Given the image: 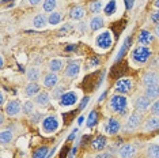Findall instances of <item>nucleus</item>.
Returning <instances> with one entry per match:
<instances>
[{"instance_id":"obj_5","label":"nucleus","mask_w":159,"mask_h":158,"mask_svg":"<svg viewBox=\"0 0 159 158\" xmlns=\"http://www.w3.org/2000/svg\"><path fill=\"white\" fill-rule=\"evenodd\" d=\"M95 45H97V48L102 49V51L109 49L110 46L113 45V35H111V31L105 30L102 33H99L95 37Z\"/></svg>"},{"instance_id":"obj_27","label":"nucleus","mask_w":159,"mask_h":158,"mask_svg":"<svg viewBox=\"0 0 159 158\" xmlns=\"http://www.w3.org/2000/svg\"><path fill=\"white\" fill-rule=\"evenodd\" d=\"M103 3L102 0H91V2L89 3V11L91 14H95V15H98V14L103 10Z\"/></svg>"},{"instance_id":"obj_33","label":"nucleus","mask_w":159,"mask_h":158,"mask_svg":"<svg viewBox=\"0 0 159 158\" xmlns=\"http://www.w3.org/2000/svg\"><path fill=\"white\" fill-rule=\"evenodd\" d=\"M56 7H57V0H44L42 2V10L45 12H53L56 11Z\"/></svg>"},{"instance_id":"obj_23","label":"nucleus","mask_w":159,"mask_h":158,"mask_svg":"<svg viewBox=\"0 0 159 158\" xmlns=\"http://www.w3.org/2000/svg\"><path fill=\"white\" fill-rule=\"evenodd\" d=\"M48 23V15H45V14H37L34 18H33V26L35 29H44Z\"/></svg>"},{"instance_id":"obj_4","label":"nucleus","mask_w":159,"mask_h":158,"mask_svg":"<svg viewBox=\"0 0 159 158\" xmlns=\"http://www.w3.org/2000/svg\"><path fill=\"white\" fill-rule=\"evenodd\" d=\"M143 123V114L140 112H133L128 116L126 118L124 127H122V131L124 132H131V131H135L140 127V124Z\"/></svg>"},{"instance_id":"obj_29","label":"nucleus","mask_w":159,"mask_h":158,"mask_svg":"<svg viewBox=\"0 0 159 158\" xmlns=\"http://www.w3.org/2000/svg\"><path fill=\"white\" fill-rule=\"evenodd\" d=\"M147 158H159V145L158 143H151L147 146L146 150Z\"/></svg>"},{"instance_id":"obj_50","label":"nucleus","mask_w":159,"mask_h":158,"mask_svg":"<svg viewBox=\"0 0 159 158\" xmlns=\"http://www.w3.org/2000/svg\"><path fill=\"white\" fill-rule=\"evenodd\" d=\"M0 104H2V106H4V104H6V95H4V93H2V101H0Z\"/></svg>"},{"instance_id":"obj_10","label":"nucleus","mask_w":159,"mask_h":158,"mask_svg":"<svg viewBox=\"0 0 159 158\" xmlns=\"http://www.w3.org/2000/svg\"><path fill=\"white\" fill-rule=\"evenodd\" d=\"M76 102H78V93L74 91V90L66 91L59 100L60 106H72V105H75Z\"/></svg>"},{"instance_id":"obj_2","label":"nucleus","mask_w":159,"mask_h":158,"mask_svg":"<svg viewBox=\"0 0 159 158\" xmlns=\"http://www.w3.org/2000/svg\"><path fill=\"white\" fill-rule=\"evenodd\" d=\"M151 57H152V51H151L150 46H146V45L136 46L131 53L132 62L135 64H139V66H143V64L148 63V60H150Z\"/></svg>"},{"instance_id":"obj_26","label":"nucleus","mask_w":159,"mask_h":158,"mask_svg":"<svg viewBox=\"0 0 159 158\" xmlns=\"http://www.w3.org/2000/svg\"><path fill=\"white\" fill-rule=\"evenodd\" d=\"M26 78L29 82H38V79L41 78V71L38 67H30L26 71Z\"/></svg>"},{"instance_id":"obj_35","label":"nucleus","mask_w":159,"mask_h":158,"mask_svg":"<svg viewBox=\"0 0 159 158\" xmlns=\"http://www.w3.org/2000/svg\"><path fill=\"white\" fill-rule=\"evenodd\" d=\"M34 105H35L34 101H26V102H23V105H22V112H23V114H26V116H31V114L34 113Z\"/></svg>"},{"instance_id":"obj_7","label":"nucleus","mask_w":159,"mask_h":158,"mask_svg":"<svg viewBox=\"0 0 159 158\" xmlns=\"http://www.w3.org/2000/svg\"><path fill=\"white\" fill-rule=\"evenodd\" d=\"M105 132H106L107 135H117L118 132L122 130V124L121 121L118 120V118L116 117H109L106 120V123H105Z\"/></svg>"},{"instance_id":"obj_41","label":"nucleus","mask_w":159,"mask_h":158,"mask_svg":"<svg viewBox=\"0 0 159 158\" xmlns=\"http://www.w3.org/2000/svg\"><path fill=\"white\" fill-rule=\"evenodd\" d=\"M150 19H151V22L152 23H159V11H155V12H151V15H150Z\"/></svg>"},{"instance_id":"obj_38","label":"nucleus","mask_w":159,"mask_h":158,"mask_svg":"<svg viewBox=\"0 0 159 158\" xmlns=\"http://www.w3.org/2000/svg\"><path fill=\"white\" fill-rule=\"evenodd\" d=\"M150 110H151V114H154V116H159V98L157 100V101H154V104L150 108Z\"/></svg>"},{"instance_id":"obj_16","label":"nucleus","mask_w":159,"mask_h":158,"mask_svg":"<svg viewBox=\"0 0 159 158\" xmlns=\"http://www.w3.org/2000/svg\"><path fill=\"white\" fill-rule=\"evenodd\" d=\"M154 40H155L154 34L151 33V31L146 30V29L140 30V33L137 34V41H139V44H140V45H146V46H148V45L152 44Z\"/></svg>"},{"instance_id":"obj_47","label":"nucleus","mask_w":159,"mask_h":158,"mask_svg":"<svg viewBox=\"0 0 159 158\" xmlns=\"http://www.w3.org/2000/svg\"><path fill=\"white\" fill-rule=\"evenodd\" d=\"M76 134H78V128H75V130L71 132V135L68 136V141H70V142H71V141H74V139L76 138Z\"/></svg>"},{"instance_id":"obj_19","label":"nucleus","mask_w":159,"mask_h":158,"mask_svg":"<svg viewBox=\"0 0 159 158\" xmlns=\"http://www.w3.org/2000/svg\"><path fill=\"white\" fill-rule=\"evenodd\" d=\"M39 93H41V86H39L37 82H29L25 87V94L27 97H37Z\"/></svg>"},{"instance_id":"obj_49","label":"nucleus","mask_w":159,"mask_h":158,"mask_svg":"<svg viewBox=\"0 0 159 158\" xmlns=\"http://www.w3.org/2000/svg\"><path fill=\"white\" fill-rule=\"evenodd\" d=\"M74 49H76V46H75V45H68L66 51H67V52H71V51H74Z\"/></svg>"},{"instance_id":"obj_42","label":"nucleus","mask_w":159,"mask_h":158,"mask_svg":"<svg viewBox=\"0 0 159 158\" xmlns=\"http://www.w3.org/2000/svg\"><path fill=\"white\" fill-rule=\"evenodd\" d=\"M94 158H113L110 151H101L99 154H97Z\"/></svg>"},{"instance_id":"obj_12","label":"nucleus","mask_w":159,"mask_h":158,"mask_svg":"<svg viewBox=\"0 0 159 158\" xmlns=\"http://www.w3.org/2000/svg\"><path fill=\"white\" fill-rule=\"evenodd\" d=\"M142 83L146 86H152V85H159V74L154 70L146 71L142 77Z\"/></svg>"},{"instance_id":"obj_18","label":"nucleus","mask_w":159,"mask_h":158,"mask_svg":"<svg viewBox=\"0 0 159 158\" xmlns=\"http://www.w3.org/2000/svg\"><path fill=\"white\" fill-rule=\"evenodd\" d=\"M68 15H70V18L72 21H80L86 16V10L83 6H75L70 10V14H68Z\"/></svg>"},{"instance_id":"obj_30","label":"nucleus","mask_w":159,"mask_h":158,"mask_svg":"<svg viewBox=\"0 0 159 158\" xmlns=\"http://www.w3.org/2000/svg\"><path fill=\"white\" fill-rule=\"evenodd\" d=\"M98 118H99V114L97 110H91V112L89 113L87 116V120H86V125H87V128H94L98 123Z\"/></svg>"},{"instance_id":"obj_40","label":"nucleus","mask_w":159,"mask_h":158,"mask_svg":"<svg viewBox=\"0 0 159 158\" xmlns=\"http://www.w3.org/2000/svg\"><path fill=\"white\" fill-rule=\"evenodd\" d=\"M89 101H90V97H89V95L83 97V100L80 101V104H79V110H83V109H86V106L89 105Z\"/></svg>"},{"instance_id":"obj_53","label":"nucleus","mask_w":159,"mask_h":158,"mask_svg":"<svg viewBox=\"0 0 159 158\" xmlns=\"http://www.w3.org/2000/svg\"><path fill=\"white\" fill-rule=\"evenodd\" d=\"M152 4H154L155 8H158V10H159V0H154V3H152Z\"/></svg>"},{"instance_id":"obj_43","label":"nucleus","mask_w":159,"mask_h":158,"mask_svg":"<svg viewBox=\"0 0 159 158\" xmlns=\"http://www.w3.org/2000/svg\"><path fill=\"white\" fill-rule=\"evenodd\" d=\"M71 30H72V25H71V23H66L63 27L60 29L59 31H60V33H64V34H66V33H68V31H71Z\"/></svg>"},{"instance_id":"obj_46","label":"nucleus","mask_w":159,"mask_h":158,"mask_svg":"<svg viewBox=\"0 0 159 158\" xmlns=\"http://www.w3.org/2000/svg\"><path fill=\"white\" fill-rule=\"evenodd\" d=\"M26 2L29 3V6H38L39 4V3H42V2H44V0H26Z\"/></svg>"},{"instance_id":"obj_45","label":"nucleus","mask_w":159,"mask_h":158,"mask_svg":"<svg viewBox=\"0 0 159 158\" xmlns=\"http://www.w3.org/2000/svg\"><path fill=\"white\" fill-rule=\"evenodd\" d=\"M124 3H125L126 10H132L133 6H135V0H124Z\"/></svg>"},{"instance_id":"obj_39","label":"nucleus","mask_w":159,"mask_h":158,"mask_svg":"<svg viewBox=\"0 0 159 158\" xmlns=\"http://www.w3.org/2000/svg\"><path fill=\"white\" fill-rule=\"evenodd\" d=\"M75 116V110H71V112H67V113H63V118H64V123L66 124H70L71 123V118Z\"/></svg>"},{"instance_id":"obj_28","label":"nucleus","mask_w":159,"mask_h":158,"mask_svg":"<svg viewBox=\"0 0 159 158\" xmlns=\"http://www.w3.org/2000/svg\"><path fill=\"white\" fill-rule=\"evenodd\" d=\"M12 139H14V132L10 128L3 130L0 132V142H2V145H8V143L12 142Z\"/></svg>"},{"instance_id":"obj_36","label":"nucleus","mask_w":159,"mask_h":158,"mask_svg":"<svg viewBox=\"0 0 159 158\" xmlns=\"http://www.w3.org/2000/svg\"><path fill=\"white\" fill-rule=\"evenodd\" d=\"M66 93V86H63V85H57L55 89L52 90V97H53V100H60V97Z\"/></svg>"},{"instance_id":"obj_15","label":"nucleus","mask_w":159,"mask_h":158,"mask_svg":"<svg viewBox=\"0 0 159 158\" xmlns=\"http://www.w3.org/2000/svg\"><path fill=\"white\" fill-rule=\"evenodd\" d=\"M59 75L55 74V72H48L44 75L42 78V85L48 89H55L57 85H59Z\"/></svg>"},{"instance_id":"obj_52","label":"nucleus","mask_w":159,"mask_h":158,"mask_svg":"<svg viewBox=\"0 0 159 158\" xmlns=\"http://www.w3.org/2000/svg\"><path fill=\"white\" fill-rule=\"evenodd\" d=\"M83 121H84V117H83V116H79V117H78V124H79V125H82V124H83Z\"/></svg>"},{"instance_id":"obj_9","label":"nucleus","mask_w":159,"mask_h":158,"mask_svg":"<svg viewBox=\"0 0 159 158\" xmlns=\"http://www.w3.org/2000/svg\"><path fill=\"white\" fill-rule=\"evenodd\" d=\"M117 153L120 156V158H135L137 154V149L132 143H124V145L120 146Z\"/></svg>"},{"instance_id":"obj_13","label":"nucleus","mask_w":159,"mask_h":158,"mask_svg":"<svg viewBox=\"0 0 159 158\" xmlns=\"http://www.w3.org/2000/svg\"><path fill=\"white\" fill-rule=\"evenodd\" d=\"M20 109H22V106H20V102L18 101V100H10V101L7 102L4 110H6L7 116L14 117V116H16V114L20 112Z\"/></svg>"},{"instance_id":"obj_51","label":"nucleus","mask_w":159,"mask_h":158,"mask_svg":"<svg viewBox=\"0 0 159 158\" xmlns=\"http://www.w3.org/2000/svg\"><path fill=\"white\" fill-rule=\"evenodd\" d=\"M106 94H107V91H103L102 94H101V97H99V102H102V101H103L105 97H106Z\"/></svg>"},{"instance_id":"obj_17","label":"nucleus","mask_w":159,"mask_h":158,"mask_svg":"<svg viewBox=\"0 0 159 158\" xmlns=\"http://www.w3.org/2000/svg\"><path fill=\"white\" fill-rule=\"evenodd\" d=\"M91 149L95 151H103L107 146V138L105 135H98L97 138H94L91 141Z\"/></svg>"},{"instance_id":"obj_32","label":"nucleus","mask_w":159,"mask_h":158,"mask_svg":"<svg viewBox=\"0 0 159 158\" xmlns=\"http://www.w3.org/2000/svg\"><path fill=\"white\" fill-rule=\"evenodd\" d=\"M116 10H117V3H116V0H109L103 7V12L106 16H111L116 12Z\"/></svg>"},{"instance_id":"obj_48","label":"nucleus","mask_w":159,"mask_h":158,"mask_svg":"<svg viewBox=\"0 0 159 158\" xmlns=\"http://www.w3.org/2000/svg\"><path fill=\"white\" fill-rule=\"evenodd\" d=\"M154 35H157V37L159 38V23L155 25V29H154Z\"/></svg>"},{"instance_id":"obj_25","label":"nucleus","mask_w":159,"mask_h":158,"mask_svg":"<svg viewBox=\"0 0 159 158\" xmlns=\"http://www.w3.org/2000/svg\"><path fill=\"white\" fill-rule=\"evenodd\" d=\"M131 42H132V38H131V35H129V37H126V38H125L124 44L121 45L120 51H118V53H117V57H116V63L121 62L122 57L126 55V51H128V48H129V45H131Z\"/></svg>"},{"instance_id":"obj_11","label":"nucleus","mask_w":159,"mask_h":158,"mask_svg":"<svg viewBox=\"0 0 159 158\" xmlns=\"http://www.w3.org/2000/svg\"><path fill=\"white\" fill-rule=\"evenodd\" d=\"M80 72V63L79 62H70L64 68V77L70 78V79H75Z\"/></svg>"},{"instance_id":"obj_14","label":"nucleus","mask_w":159,"mask_h":158,"mask_svg":"<svg viewBox=\"0 0 159 158\" xmlns=\"http://www.w3.org/2000/svg\"><path fill=\"white\" fill-rule=\"evenodd\" d=\"M157 130H159V116L151 114L143 123V131L150 132V131H157Z\"/></svg>"},{"instance_id":"obj_34","label":"nucleus","mask_w":159,"mask_h":158,"mask_svg":"<svg viewBox=\"0 0 159 158\" xmlns=\"http://www.w3.org/2000/svg\"><path fill=\"white\" fill-rule=\"evenodd\" d=\"M48 154H49V149L46 146H41L38 147L37 150L33 151V157L31 158H48Z\"/></svg>"},{"instance_id":"obj_22","label":"nucleus","mask_w":159,"mask_h":158,"mask_svg":"<svg viewBox=\"0 0 159 158\" xmlns=\"http://www.w3.org/2000/svg\"><path fill=\"white\" fill-rule=\"evenodd\" d=\"M34 102H35V105H38V106H41V108L48 106L49 104H50V94H49V93H46V91H41L34 98Z\"/></svg>"},{"instance_id":"obj_1","label":"nucleus","mask_w":159,"mask_h":158,"mask_svg":"<svg viewBox=\"0 0 159 158\" xmlns=\"http://www.w3.org/2000/svg\"><path fill=\"white\" fill-rule=\"evenodd\" d=\"M107 106H109V109L113 113H117L120 116H125L126 112H128V100H126L125 95L116 93L114 95L110 97Z\"/></svg>"},{"instance_id":"obj_44","label":"nucleus","mask_w":159,"mask_h":158,"mask_svg":"<svg viewBox=\"0 0 159 158\" xmlns=\"http://www.w3.org/2000/svg\"><path fill=\"white\" fill-rule=\"evenodd\" d=\"M99 59L98 57H93L91 59V62H90V64H89V68H93V67H95V66H99Z\"/></svg>"},{"instance_id":"obj_6","label":"nucleus","mask_w":159,"mask_h":158,"mask_svg":"<svg viewBox=\"0 0 159 158\" xmlns=\"http://www.w3.org/2000/svg\"><path fill=\"white\" fill-rule=\"evenodd\" d=\"M132 87H133V83H132V79L128 78V77H124V78H118L114 83V90L117 94H122V95H126L132 91Z\"/></svg>"},{"instance_id":"obj_3","label":"nucleus","mask_w":159,"mask_h":158,"mask_svg":"<svg viewBox=\"0 0 159 158\" xmlns=\"http://www.w3.org/2000/svg\"><path fill=\"white\" fill-rule=\"evenodd\" d=\"M60 127V121L55 114H49V116H45L41 121V131L46 135L55 134V132L59 130Z\"/></svg>"},{"instance_id":"obj_37","label":"nucleus","mask_w":159,"mask_h":158,"mask_svg":"<svg viewBox=\"0 0 159 158\" xmlns=\"http://www.w3.org/2000/svg\"><path fill=\"white\" fill-rule=\"evenodd\" d=\"M30 121H31V123H34V124L41 123V121H42V113H39V112H34V113L30 116Z\"/></svg>"},{"instance_id":"obj_21","label":"nucleus","mask_w":159,"mask_h":158,"mask_svg":"<svg viewBox=\"0 0 159 158\" xmlns=\"http://www.w3.org/2000/svg\"><path fill=\"white\" fill-rule=\"evenodd\" d=\"M105 26V19L101 15H94L89 22V27L91 31H97Z\"/></svg>"},{"instance_id":"obj_20","label":"nucleus","mask_w":159,"mask_h":158,"mask_svg":"<svg viewBox=\"0 0 159 158\" xmlns=\"http://www.w3.org/2000/svg\"><path fill=\"white\" fill-rule=\"evenodd\" d=\"M144 95H146L150 101H157L159 98V85L147 86V87L144 89Z\"/></svg>"},{"instance_id":"obj_54","label":"nucleus","mask_w":159,"mask_h":158,"mask_svg":"<svg viewBox=\"0 0 159 158\" xmlns=\"http://www.w3.org/2000/svg\"><path fill=\"white\" fill-rule=\"evenodd\" d=\"M0 121H2V124L4 123V114H2V117H0Z\"/></svg>"},{"instance_id":"obj_24","label":"nucleus","mask_w":159,"mask_h":158,"mask_svg":"<svg viewBox=\"0 0 159 158\" xmlns=\"http://www.w3.org/2000/svg\"><path fill=\"white\" fill-rule=\"evenodd\" d=\"M64 68V62L61 59H53V60H50L49 64H48V70H49V72H60L61 70Z\"/></svg>"},{"instance_id":"obj_8","label":"nucleus","mask_w":159,"mask_h":158,"mask_svg":"<svg viewBox=\"0 0 159 158\" xmlns=\"http://www.w3.org/2000/svg\"><path fill=\"white\" fill-rule=\"evenodd\" d=\"M133 108H135L136 112H147L148 109L151 108V101L147 98L146 95H136L135 98H133Z\"/></svg>"},{"instance_id":"obj_31","label":"nucleus","mask_w":159,"mask_h":158,"mask_svg":"<svg viewBox=\"0 0 159 158\" xmlns=\"http://www.w3.org/2000/svg\"><path fill=\"white\" fill-rule=\"evenodd\" d=\"M61 21H63V14L59 12V11H53L48 15V23L55 26V25H59Z\"/></svg>"}]
</instances>
